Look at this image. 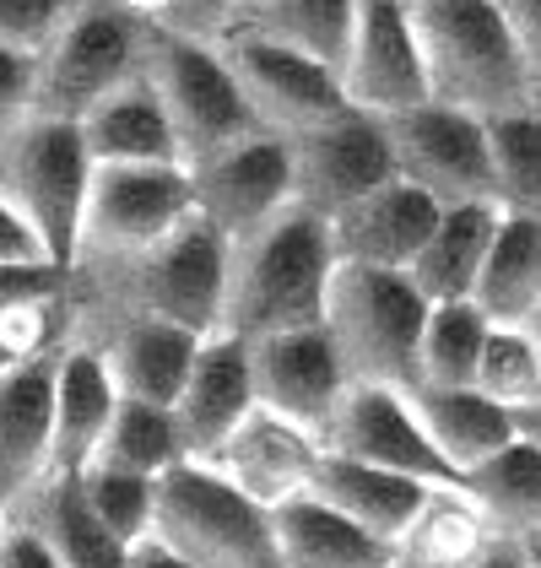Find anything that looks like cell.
Wrapping results in <instances>:
<instances>
[{
    "label": "cell",
    "instance_id": "1",
    "mask_svg": "<svg viewBox=\"0 0 541 568\" xmlns=\"http://www.w3.org/2000/svg\"><path fill=\"white\" fill-rule=\"evenodd\" d=\"M71 331L92 320H169L190 336H217L223 325V282H227V244L206 222H184L174 239L114 255V261H76L71 271Z\"/></svg>",
    "mask_w": 541,
    "mask_h": 568
},
{
    "label": "cell",
    "instance_id": "2",
    "mask_svg": "<svg viewBox=\"0 0 541 568\" xmlns=\"http://www.w3.org/2000/svg\"><path fill=\"white\" fill-rule=\"evenodd\" d=\"M336 271L330 227L304 212H282L261 233L227 244L223 325L217 336L266 342L282 331H315L325 320V287Z\"/></svg>",
    "mask_w": 541,
    "mask_h": 568
},
{
    "label": "cell",
    "instance_id": "3",
    "mask_svg": "<svg viewBox=\"0 0 541 568\" xmlns=\"http://www.w3.org/2000/svg\"><path fill=\"white\" fill-rule=\"evenodd\" d=\"M406 11L422 54L428 103L460 109L482 125L525 114L520 49L498 0H411Z\"/></svg>",
    "mask_w": 541,
    "mask_h": 568
},
{
    "label": "cell",
    "instance_id": "4",
    "mask_svg": "<svg viewBox=\"0 0 541 568\" xmlns=\"http://www.w3.org/2000/svg\"><path fill=\"white\" fill-rule=\"evenodd\" d=\"M422 325H428V298L406 282V271L336 261L319 331L330 336L353 385H385L401 395L417 390Z\"/></svg>",
    "mask_w": 541,
    "mask_h": 568
},
{
    "label": "cell",
    "instance_id": "5",
    "mask_svg": "<svg viewBox=\"0 0 541 568\" xmlns=\"http://www.w3.org/2000/svg\"><path fill=\"white\" fill-rule=\"evenodd\" d=\"M141 77L146 88L157 92L174 141H180L184 169L201 163V158H217L227 146L261 135L244 92L227 71L223 49L212 39H195L180 33L169 22H146V39H141Z\"/></svg>",
    "mask_w": 541,
    "mask_h": 568
},
{
    "label": "cell",
    "instance_id": "6",
    "mask_svg": "<svg viewBox=\"0 0 541 568\" xmlns=\"http://www.w3.org/2000/svg\"><path fill=\"white\" fill-rule=\"evenodd\" d=\"M152 541L180 552L190 568H282L270 509L201 460H180L157 477Z\"/></svg>",
    "mask_w": 541,
    "mask_h": 568
},
{
    "label": "cell",
    "instance_id": "7",
    "mask_svg": "<svg viewBox=\"0 0 541 568\" xmlns=\"http://www.w3.org/2000/svg\"><path fill=\"white\" fill-rule=\"evenodd\" d=\"M92 163L82 125L71 120H28L17 135L0 141V195L17 206V217L33 227L44 255L60 271L76 265L82 217H88Z\"/></svg>",
    "mask_w": 541,
    "mask_h": 568
},
{
    "label": "cell",
    "instance_id": "8",
    "mask_svg": "<svg viewBox=\"0 0 541 568\" xmlns=\"http://www.w3.org/2000/svg\"><path fill=\"white\" fill-rule=\"evenodd\" d=\"M146 17L120 0H76L54 44L39 54V120L82 125L92 109L141 77Z\"/></svg>",
    "mask_w": 541,
    "mask_h": 568
},
{
    "label": "cell",
    "instance_id": "9",
    "mask_svg": "<svg viewBox=\"0 0 541 568\" xmlns=\"http://www.w3.org/2000/svg\"><path fill=\"white\" fill-rule=\"evenodd\" d=\"M385 135H390L396 179L422 190L439 212L493 206V152L482 120L445 103H417L406 114H390Z\"/></svg>",
    "mask_w": 541,
    "mask_h": 568
},
{
    "label": "cell",
    "instance_id": "10",
    "mask_svg": "<svg viewBox=\"0 0 541 568\" xmlns=\"http://www.w3.org/2000/svg\"><path fill=\"white\" fill-rule=\"evenodd\" d=\"M282 146H287L293 212L325 222V227L341 212H353L363 195H374L379 184L396 179L385 120L358 114V109H347V114H336L304 135H287Z\"/></svg>",
    "mask_w": 541,
    "mask_h": 568
},
{
    "label": "cell",
    "instance_id": "11",
    "mask_svg": "<svg viewBox=\"0 0 541 568\" xmlns=\"http://www.w3.org/2000/svg\"><path fill=\"white\" fill-rule=\"evenodd\" d=\"M195 222V190L184 163H141V169H92L88 217L76 261L141 255Z\"/></svg>",
    "mask_w": 541,
    "mask_h": 568
},
{
    "label": "cell",
    "instance_id": "12",
    "mask_svg": "<svg viewBox=\"0 0 541 568\" xmlns=\"http://www.w3.org/2000/svg\"><path fill=\"white\" fill-rule=\"evenodd\" d=\"M217 49H223L227 71H233V82L244 92L261 135L287 141V135H304L325 125V120H336V114H347L336 71H325L315 60L270 44V39L249 33V28H227Z\"/></svg>",
    "mask_w": 541,
    "mask_h": 568
},
{
    "label": "cell",
    "instance_id": "13",
    "mask_svg": "<svg viewBox=\"0 0 541 568\" xmlns=\"http://www.w3.org/2000/svg\"><path fill=\"white\" fill-rule=\"evenodd\" d=\"M190 190H195V222H206L223 244H238L282 212H293L287 146L276 135H249L217 158L190 163Z\"/></svg>",
    "mask_w": 541,
    "mask_h": 568
},
{
    "label": "cell",
    "instance_id": "14",
    "mask_svg": "<svg viewBox=\"0 0 541 568\" xmlns=\"http://www.w3.org/2000/svg\"><path fill=\"white\" fill-rule=\"evenodd\" d=\"M319 444H325V455L363 460V466L428 481V487L460 481L450 466H445V455L433 449V438L422 434L411 400H406L401 390H385V385H347V395H341L336 417L325 423Z\"/></svg>",
    "mask_w": 541,
    "mask_h": 568
},
{
    "label": "cell",
    "instance_id": "15",
    "mask_svg": "<svg viewBox=\"0 0 541 568\" xmlns=\"http://www.w3.org/2000/svg\"><path fill=\"white\" fill-rule=\"evenodd\" d=\"M347 109L390 120L417 103H428V82H422V54H417V33H411V11L406 0H363L353 49L336 71Z\"/></svg>",
    "mask_w": 541,
    "mask_h": 568
},
{
    "label": "cell",
    "instance_id": "16",
    "mask_svg": "<svg viewBox=\"0 0 541 568\" xmlns=\"http://www.w3.org/2000/svg\"><path fill=\"white\" fill-rule=\"evenodd\" d=\"M76 347H92L103 357L109 379L120 400H146V406H174L195 368V352L206 336H190L169 320H141V314H120V320H92L71 331Z\"/></svg>",
    "mask_w": 541,
    "mask_h": 568
},
{
    "label": "cell",
    "instance_id": "17",
    "mask_svg": "<svg viewBox=\"0 0 541 568\" xmlns=\"http://www.w3.org/2000/svg\"><path fill=\"white\" fill-rule=\"evenodd\" d=\"M249 374H255V406H266L309 434H325V423L336 417L341 395L353 385L319 325L249 342Z\"/></svg>",
    "mask_w": 541,
    "mask_h": 568
},
{
    "label": "cell",
    "instance_id": "18",
    "mask_svg": "<svg viewBox=\"0 0 541 568\" xmlns=\"http://www.w3.org/2000/svg\"><path fill=\"white\" fill-rule=\"evenodd\" d=\"M319 460H325L319 434L276 417L266 406H255L233 428V438H227L223 449L212 460H201V466H212L217 477H227L244 498H255L261 509H282V504H293V498H304L315 487Z\"/></svg>",
    "mask_w": 541,
    "mask_h": 568
},
{
    "label": "cell",
    "instance_id": "19",
    "mask_svg": "<svg viewBox=\"0 0 541 568\" xmlns=\"http://www.w3.org/2000/svg\"><path fill=\"white\" fill-rule=\"evenodd\" d=\"M180 428L184 460H212L233 428L255 412V374H249V347L233 336H206L195 352V368L184 379L180 400L169 406Z\"/></svg>",
    "mask_w": 541,
    "mask_h": 568
},
{
    "label": "cell",
    "instance_id": "20",
    "mask_svg": "<svg viewBox=\"0 0 541 568\" xmlns=\"http://www.w3.org/2000/svg\"><path fill=\"white\" fill-rule=\"evenodd\" d=\"M54 357L0 374V504L17 509L54 471Z\"/></svg>",
    "mask_w": 541,
    "mask_h": 568
},
{
    "label": "cell",
    "instance_id": "21",
    "mask_svg": "<svg viewBox=\"0 0 541 568\" xmlns=\"http://www.w3.org/2000/svg\"><path fill=\"white\" fill-rule=\"evenodd\" d=\"M439 222V206L411 190L401 179L379 184L374 195H363L353 212L330 222V250L341 265H374V271H406L417 261V250L428 244Z\"/></svg>",
    "mask_w": 541,
    "mask_h": 568
},
{
    "label": "cell",
    "instance_id": "22",
    "mask_svg": "<svg viewBox=\"0 0 541 568\" xmlns=\"http://www.w3.org/2000/svg\"><path fill=\"white\" fill-rule=\"evenodd\" d=\"M120 412V390L92 347L60 352L54 363V471H88Z\"/></svg>",
    "mask_w": 541,
    "mask_h": 568
},
{
    "label": "cell",
    "instance_id": "23",
    "mask_svg": "<svg viewBox=\"0 0 541 568\" xmlns=\"http://www.w3.org/2000/svg\"><path fill=\"white\" fill-rule=\"evenodd\" d=\"M11 520L39 530L65 568H131V547H125L114 530L98 525V515H92L88 498H82L76 471H49V477L11 509Z\"/></svg>",
    "mask_w": 541,
    "mask_h": 568
},
{
    "label": "cell",
    "instance_id": "24",
    "mask_svg": "<svg viewBox=\"0 0 541 568\" xmlns=\"http://www.w3.org/2000/svg\"><path fill=\"white\" fill-rule=\"evenodd\" d=\"M82 141L98 169H141V163H184L174 125L157 103V92L146 88V77L125 82L109 92L88 120H82Z\"/></svg>",
    "mask_w": 541,
    "mask_h": 568
},
{
    "label": "cell",
    "instance_id": "25",
    "mask_svg": "<svg viewBox=\"0 0 541 568\" xmlns=\"http://www.w3.org/2000/svg\"><path fill=\"white\" fill-rule=\"evenodd\" d=\"M503 536L482 520V509L466 498L460 481H445L428 493L417 520L390 541V568H477Z\"/></svg>",
    "mask_w": 541,
    "mask_h": 568
},
{
    "label": "cell",
    "instance_id": "26",
    "mask_svg": "<svg viewBox=\"0 0 541 568\" xmlns=\"http://www.w3.org/2000/svg\"><path fill=\"white\" fill-rule=\"evenodd\" d=\"M315 493L319 504H330L336 515H347L353 525H363L368 536L379 541H396L406 525L417 520V509L428 504V481L396 477V471H379V466H363V460H341V455H325L315 471Z\"/></svg>",
    "mask_w": 541,
    "mask_h": 568
},
{
    "label": "cell",
    "instance_id": "27",
    "mask_svg": "<svg viewBox=\"0 0 541 568\" xmlns=\"http://www.w3.org/2000/svg\"><path fill=\"white\" fill-rule=\"evenodd\" d=\"M498 206H460V212H439L428 244L417 250V261L406 265V282L433 304H460L471 298L477 276H482V261L493 250L498 233Z\"/></svg>",
    "mask_w": 541,
    "mask_h": 568
},
{
    "label": "cell",
    "instance_id": "28",
    "mask_svg": "<svg viewBox=\"0 0 541 568\" xmlns=\"http://www.w3.org/2000/svg\"><path fill=\"white\" fill-rule=\"evenodd\" d=\"M406 400H411L422 434L433 438V449L445 455V466L455 477H466L471 466H482L488 455H498L520 434L514 412L488 400L482 390H471V385H460V390H411Z\"/></svg>",
    "mask_w": 541,
    "mask_h": 568
},
{
    "label": "cell",
    "instance_id": "29",
    "mask_svg": "<svg viewBox=\"0 0 541 568\" xmlns=\"http://www.w3.org/2000/svg\"><path fill=\"white\" fill-rule=\"evenodd\" d=\"M282 568H390V541L368 536L363 525L319 504L315 493L270 509Z\"/></svg>",
    "mask_w": 541,
    "mask_h": 568
},
{
    "label": "cell",
    "instance_id": "30",
    "mask_svg": "<svg viewBox=\"0 0 541 568\" xmlns=\"http://www.w3.org/2000/svg\"><path fill=\"white\" fill-rule=\"evenodd\" d=\"M471 304L493 325H531V314L541 308V222L498 217L493 250L471 287Z\"/></svg>",
    "mask_w": 541,
    "mask_h": 568
},
{
    "label": "cell",
    "instance_id": "31",
    "mask_svg": "<svg viewBox=\"0 0 541 568\" xmlns=\"http://www.w3.org/2000/svg\"><path fill=\"white\" fill-rule=\"evenodd\" d=\"M466 498L482 509V520L493 525V536L503 541H525L541 525V449L514 434L498 455H488L482 466H471L466 477Z\"/></svg>",
    "mask_w": 541,
    "mask_h": 568
},
{
    "label": "cell",
    "instance_id": "32",
    "mask_svg": "<svg viewBox=\"0 0 541 568\" xmlns=\"http://www.w3.org/2000/svg\"><path fill=\"white\" fill-rule=\"evenodd\" d=\"M358 11L363 0H261L233 28H249V33L315 60L325 71H341L353 33H358Z\"/></svg>",
    "mask_w": 541,
    "mask_h": 568
},
{
    "label": "cell",
    "instance_id": "33",
    "mask_svg": "<svg viewBox=\"0 0 541 568\" xmlns=\"http://www.w3.org/2000/svg\"><path fill=\"white\" fill-rule=\"evenodd\" d=\"M493 320L471 298L460 304H433L422 325V352H417V390H460L477 385V363Z\"/></svg>",
    "mask_w": 541,
    "mask_h": 568
},
{
    "label": "cell",
    "instance_id": "34",
    "mask_svg": "<svg viewBox=\"0 0 541 568\" xmlns=\"http://www.w3.org/2000/svg\"><path fill=\"white\" fill-rule=\"evenodd\" d=\"M184 460L180 428L169 406H146V400H120L109 434L98 444L92 466H114V471H135V477H163Z\"/></svg>",
    "mask_w": 541,
    "mask_h": 568
},
{
    "label": "cell",
    "instance_id": "35",
    "mask_svg": "<svg viewBox=\"0 0 541 568\" xmlns=\"http://www.w3.org/2000/svg\"><path fill=\"white\" fill-rule=\"evenodd\" d=\"M488 152H493V206L503 217L541 222V120L537 114L493 120Z\"/></svg>",
    "mask_w": 541,
    "mask_h": 568
},
{
    "label": "cell",
    "instance_id": "36",
    "mask_svg": "<svg viewBox=\"0 0 541 568\" xmlns=\"http://www.w3.org/2000/svg\"><path fill=\"white\" fill-rule=\"evenodd\" d=\"M82 481V498L98 515L103 530H114L125 547L152 541V525H157V481L135 477V471H114V466H88L76 471Z\"/></svg>",
    "mask_w": 541,
    "mask_h": 568
},
{
    "label": "cell",
    "instance_id": "37",
    "mask_svg": "<svg viewBox=\"0 0 541 568\" xmlns=\"http://www.w3.org/2000/svg\"><path fill=\"white\" fill-rule=\"evenodd\" d=\"M488 400L520 412V406H537L541 400V352L537 336L525 325H493L488 342H482V363H477V385Z\"/></svg>",
    "mask_w": 541,
    "mask_h": 568
},
{
    "label": "cell",
    "instance_id": "38",
    "mask_svg": "<svg viewBox=\"0 0 541 568\" xmlns=\"http://www.w3.org/2000/svg\"><path fill=\"white\" fill-rule=\"evenodd\" d=\"M71 11H76V0H0V49L39 60Z\"/></svg>",
    "mask_w": 541,
    "mask_h": 568
},
{
    "label": "cell",
    "instance_id": "39",
    "mask_svg": "<svg viewBox=\"0 0 541 568\" xmlns=\"http://www.w3.org/2000/svg\"><path fill=\"white\" fill-rule=\"evenodd\" d=\"M39 109V60L0 49V141L17 135Z\"/></svg>",
    "mask_w": 541,
    "mask_h": 568
},
{
    "label": "cell",
    "instance_id": "40",
    "mask_svg": "<svg viewBox=\"0 0 541 568\" xmlns=\"http://www.w3.org/2000/svg\"><path fill=\"white\" fill-rule=\"evenodd\" d=\"M514 49H520V77H525V114L541 120V0H498Z\"/></svg>",
    "mask_w": 541,
    "mask_h": 568
},
{
    "label": "cell",
    "instance_id": "41",
    "mask_svg": "<svg viewBox=\"0 0 541 568\" xmlns=\"http://www.w3.org/2000/svg\"><path fill=\"white\" fill-rule=\"evenodd\" d=\"M65 271L49 261H33V265H0V314H11V308L33 304V298H54V293H65Z\"/></svg>",
    "mask_w": 541,
    "mask_h": 568
},
{
    "label": "cell",
    "instance_id": "42",
    "mask_svg": "<svg viewBox=\"0 0 541 568\" xmlns=\"http://www.w3.org/2000/svg\"><path fill=\"white\" fill-rule=\"evenodd\" d=\"M0 568H65L54 558V547H49L39 530H28L22 520L6 525V536H0Z\"/></svg>",
    "mask_w": 541,
    "mask_h": 568
},
{
    "label": "cell",
    "instance_id": "43",
    "mask_svg": "<svg viewBox=\"0 0 541 568\" xmlns=\"http://www.w3.org/2000/svg\"><path fill=\"white\" fill-rule=\"evenodd\" d=\"M33 261H49L44 244L33 239V227H28V222L17 217V206L0 195V265H33Z\"/></svg>",
    "mask_w": 541,
    "mask_h": 568
},
{
    "label": "cell",
    "instance_id": "44",
    "mask_svg": "<svg viewBox=\"0 0 541 568\" xmlns=\"http://www.w3.org/2000/svg\"><path fill=\"white\" fill-rule=\"evenodd\" d=\"M131 568H190V564L180 552H169L163 541H141V547H131Z\"/></svg>",
    "mask_w": 541,
    "mask_h": 568
},
{
    "label": "cell",
    "instance_id": "45",
    "mask_svg": "<svg viewBox=\"0 0 541 568\" xmlns=\"http://www.w3.org/2000/svg\"><path fill=\"white\" fill-rule=\"evenodd\" d=\"M477 568H531V558H525V547H520V541H498Z\"/></svg>",
    "mask_w": 541,
    "mask_h": 568
},
{
    "label": "cell",
    "instance_id": "46",
    "mask_svg": "<svg viewBox=\"0 0 541 568\" xmlns=\"http://www.w3.org/2000/svg\"><path fill=\"white\" fill-rule=\"evenodd\" d=\"M514 428H520V438H525V444H537V449H541V400H537V406H520V412H514Z\"/></svg>",
    "mask_w": 541,
    "mask_h": 568
},
{
    "label": "cell",
    "instance_id": "47",
    "mask_svg": "<svg viewBox=\"0 0 541 568\" xmlns=\"http://www.w3.org/2000/svg\"><path fill=\"white\" fill-rule=\"evenodd\" d=\"M520 547H525V558H531V568H541V525L531 530V536H525V541H520Z\"/></svg>",
    "mask_w": 541,
    "mask_h": 568
},
{
    "label": "cell",
    "instance_id": "48",
    "mask_svg": "<svg viewBox=\"0 0 541 568\" xmlns=\"http://www.w3.org/2000/svg\"><path fill=\"white\" fill-rule=\"evenodd\" d=\"M255 6H261V0H233V22H238V17H249ZM233 22H227V28H233Z\"/></svg>",
    "mask_w": 541,
    "mask_h": 568
},
{
    "label": "cell",
    "instance_id": "49",
    "mask_svg": "<svg viewBox=\"0 0 541 568\" xmlns=\"http://www.w3.org/2000/svg\"><path fill=\"white\" fill-rule=\"evenodd\" d=\"M525 331L537 336V352H541V308H537V314H531V325H525Z\"/></svg>",
    "mask_w": 541,
    "mask_h": 568
},
{
    "label": "cell",
    "instance_id": "50",
    "mask_svg": "<svg viewBox=\"0 0 541 568\" xmlns=\"http://www.w3.org/2000/svg\"><path fill=\"white\" fill-rule=\"evenodd\" d=\"M6 525H11V509H6V504H0V536H6Z\"/></svg>",
    "mask_w": 541,
    "mask_h": 568
},
{
    "label": "cell",
    "instance_id": "51",
    "mask_svg": "<svg viewBox=\"0 0 541 568\" xmlns=\"http://www.w3.org/2000/svg\"><path fill=\"white\" fill-rule=\"evenodd\" d=\"M406 6H411V0H406Z\"/></svg>",
    "mask_w": 541,
    "mask_h": 568
}]
</instances>
